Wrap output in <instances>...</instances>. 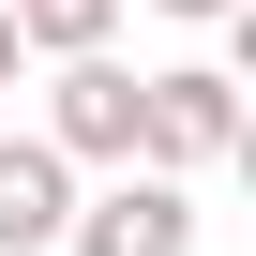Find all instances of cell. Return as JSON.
<instances>
[{
	"mask_svg": "<svg viewBox=\"0 0 256 256\" xmlns=\"http://www.w3.org/2000/svg\"><path fill=\"white\" fill-rule=\"evenodd\" d=\"M60 256H196V196H181V181H151V166H120L106 196H76Z\"/></svg>",
	"mask_w": 256,
	"mask_h": 256,
	"instance_id": "7a4b0ae2",
	"label": "cell"
},
{
	"mask_svg": "<svg viewBox=\"0 0 256 256\" xmlns=\"http://www.w3.org/2000/svg\"><path fill=\"white\" fill-rule=\"evenodd\" d=\"M46 151L60 166H136V76L120 60H60L46 76Z\"/></svg>",
	"mask_w": 256,
	"mask_h": 256,
	"instance_id": "3957f363",
	"label": "cell"
},
{
	"mask_svg": "<svg viewBox=\"0 0 256 256\" xmlns=\"http://www.w3.org/2000/svg\"><path fill=\"white\" fill-rule=\"evenodd\" d=\"M16 60H30V46H16V16H0V90H16Z\"/></svg>",
	"mask_w": 256,
	"mask_h": 256,
	"instance_id": "52a82bcc",
	"label": "cell"
},
{
	"mask_svg": "<svg viewBox=\"0 0 256 256\" xmlns=\"http://www.w3.org/2000/svg\"><path fill=\"white\" fill-rule=\"evenodd\" d=\"M226 151H241V76H211V60L136 76V166H151V181H196V166H226Z\"/></svg>",
	"mask_w": 256,
	"mask_h": 256,
	"instance_id": "6da1fadb",
	"label": "cell"
},
{
	"mask_svg": "<svg viewBox=\"0 0 256 256\" xmlns=\"http://www.w3.org/2000/svg\"><path fill=\"white\" fill-rule=\"evenodd\" d=\"M151 16H241V0H151Z\"/></svg>",
	"mask_w": 256,
	"mask_h": 256,
	"instance_id": "8992f818",
	"label": "cell"
},
{
	"mask_svg": "<svg viewBox=\"0 0 256 256\" xmlns=\"http://www.w3.org/2000/svg\"><path fill=\"white\" fill-rule=\"evenodd\" d=\"M0 16H16V46H46V60H106L120 0H0Z\"/></svg>",
	"mask_w": 256,
	"mask_h": 256,
	"instance_id": "5b68a950",
	"label": "cell"
},
{
	"mask_svg": "<svg viewBox=\"0 0 256 256\" xmlns=\"http://www.w3.org/2000/svg\"><path fill=\"white\" fill-rule=\"evenodd\" d=\"M60 226H76V166L46 136H0V256H46Z\"/></svg>",
	"mask_w": 256,
	"mask_h": 256,
	"instance_id": "277c9868",
	"label": "cell"
}]
</instances>
